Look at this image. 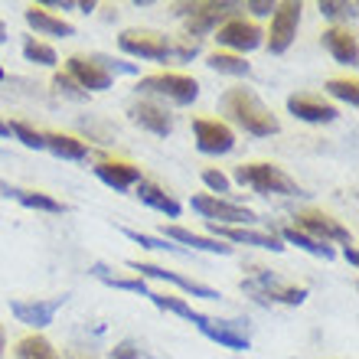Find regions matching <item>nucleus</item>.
<instances>
[{"mask_svg":"<svg viewBox=\"0 0 359 359\" xmlns=\"http://www.w3.org/2000/svg\"><path fill=\"white\" fill-rule=\"evenodd\" d=\"M278 238H284L287 245L304 248V252H307V255H313V258H323V262H330V258L337 255V252H333V245H327V242H317V238H311L307 232H301L297 226H284Z\"/></svg>","mask_w":359,"mask_h":359,"instance_id":"393cba45","label":"nucleus"},{"mask_svg":"<svg viewBox=\"0 0 359 359\" xmlns=\"http://www.w3.org/2000/svg\"><path fill=\"white\" fill-rule=\"evenodd\" d=\"M53 88H56L59 95L72 98V102H86V98H88V92H82V88H79L69 76H56V79H53Z\"/></svg>","mask_w":359,"mask_h":359,"instance_id":"e433bc0d","label":"nucleus"},{"mask_svg":"<svg viewBox=\"0 0 359 359\" xmlns=\"http://www.w3.org/2000/svg\"><path fill=\"white\" fill-rule=\"evenodd\" d=\"M0 137H10V128H7V121H0Z\"/></svg>","mask_w":359,"mask_h":359,"instance_id":"79ce46f5","label":"nucleus"},{"mask_svg":"<svg viewBox=\"0 0 359 359\" xmlns=\"http://www.w3.org/2000/svg\"><path fill=\"white\" fill-rule=\"evenodd\" d=\"M327 92H330L333 98L346 102L350 108H356V104H359V86H356V82H346V79H330V82H327Z\"/></svg>","mask_w":359,"mask_h":359,"instance_id":"f704fd0d","label":"nucleus"},{"mask_svg":"<svg viewBox=\"0 0 359 359\" xmlns=\"http://www.w3.org/2000/svg\"><path fill=\"white\" fill-rule=\"evenodd\" d=\"M219 46H229L236 49V53H252L265 43V33L255 27V23H248V20H229L219 27Z\"/></svg>","mask_w":359,"mask_h":359,"instance_id":"4468645a","label":"nucleus"},{"mask_svg":"<svg viewBox=\"0 0 359 359\" xmlns=\"http://www.w3.org/2000/svg\"><path fill=\"white\" fill-rule=\"evenodd\" d=\"M17 359H56V350L46 337H27L17 343Z\"/></svg>","mask_w":359,"mask_h":359,"instance_id":"c85d7f7f","label":"nucleus"},{"mask_svg":"<svg viewBox=\"0 0 359 359\" xmlns=\"http://www.w3.org/2000/svg\"><path fill=\"white\" fill-rule=\"evenodd\" d=\"M92 278H98V281L108 284V287H118V291H131V294H144V297H147V284H144V278H118V274H111L102 262L92 265Z\"/></svg>","mask_w":359,"mask_h":359,"instance_id":"bb28decb","label":"nucleus"},{"mask_svg":"<svg viewBox=\"0 0 359 359\" xmlns=\"http://www.w3.org/2000/svg\"><path fill=\"white\" fill-rule=\"evenodd\" d=\"M66 76L76 82L82 92H108L114 79L104 72L95 59H86V56H72L66 62Z\"/></svg>","mask_w":359,"mask_h":359,"instance_id":"ddd939ff","label":"nucleus"},{"mask_svg":"<svg viewBox=\"0 0 359 359\" xmlns=\"http://www.w3.org/2000/svg\"><path fill=\"white\" fill-rule=\"evenodd\" d=\"M287 111L297 121H307V124H330L340 118V111L333 104L320 102V98H311V95H291L287 98Z\"/></svg>","mask_w":359,"mask_h":359,"instance_id":"a211bd4d","label":"nucleus"},{"mask_svg":"<svg viewBox=\"0 0 359 359\" xmlns=\"http://www.w3.org/2000/svg\"><path fill=\"white\" fill-rule=\"evenodd\" d=\"M219 108L232 124H238L242 131L255 134V137H271V134L281 131V121L271 114L262 98H258L252 88H229L222 98H219Z\"/></svg>","mask_w":359,"mask_h":359,"instance_id":"f257e3e1","label":"nucleus"},{"mask_svg":"<svg viewBox=\"0 0 359 359\" xmlns=\"http://www.w3.org/2000/svg\"><path fill=\"white\" fill-rule=\"evenodd\" d=\"M62 304H66V294H62V297H53V301H13L10 304V313H13L20 323L33 327V330H43V327H49V323L56 320V313Z\"/></svg>","mask_w":359,"mask_h":359,"instance_id":"2eb2a0df","label":"nucleus"},{"mask_svg":"<svg viewBox=\"0 0 359 359\" xmlns=\"http://www.w3.org/2000/svg\"><path fill=\"white\" fill-rule=\"evenodd\" d=\"M23 56H27V62H36V66H56L59 62L56 49L46 46V43H36V39L23 43Z\"/></svg>","mask_w":359,"mask_h":359,"instance_id":"2f4dec72","label":"nucleus"},{"mask_svg":"<svg viewBox=\"0 0 359 359\" xmlns=\"http://www.w3.org/2000/svg\"><path fill=\"white\" fill-rule=\"evenodd\" d=\"M128 114H131L134 124H141L144 131L157 134V137H167L173 131V114L157 102H131Z\"/></svg>","mask_w":359,"mask_h":359,"instance_id":"f3484780","label":"nucleus"},{"mask_svg":"<svg viewBox=\"0 0 359 359\" xmlns=\"http://www.w3.org/2000/svg\"><path fill=\"white\" fill-rule=\"evenodd\" d=\"M320 13L327 20H356V4H346V0H320Z\"/></svg>","mask_w":359,"mask_h":359,"instance_id":"c9c22d12","label":"nucleus"},{"mask_svg":"<svg viewBox=\"0 0 359 359\" xmlns=\"http://www.w3.org/2000/svg\"><path fill=\"white\" fill-rule=\"evenodd\" d=\"M0 79H4V69H0Z\"/></svg>","mask_w":359,"mask_h":359,"instance_id":"a18cd8bd","label":"nucleus"},{"mask_svg":"<svg viewBox=\"0 0 359 359\" xmlns=\"http://www.w3.org/2000/svg\"><path fill=\"white\" fill-rule=\"evenodd\" d=\"M323 46L330 49V56L337 59V62H343V66H356L359 46H356V36H353L350 29L330 27L327 33H323Z\"/></svg>","mask_w":359,"mask_h":359,"instance_id":"412c9836","label":"nucleus"},{"mask_svg":"<svg viewBox=\"0 0 359 359\" xmlns=\"http://www.w3.org/2000/svg\"><path fill=\"white\" fill-rule=\"evenodd\" d=\"M193 327H196L206 340L226 346V350L245 353L252 346V337H248V320H216V317H206V313H193Z\"/></svg>","mask_w":359,"mask_h":359,"instance_id":"39448f33","label":"nucleus"},{"mask_svg":"<svg viewBox=\"0 0 359 359\" xmlns=\"http://www.w3.org/2000/svg\"><path fill=\"white\" fill-rule=\"evenodd\" d=\"M297 229L301 232H307L311 238H317V242H337V245H353V236H350V229L340 226L337 219L330 216H323V212H301L297 216Z\"/></svg>","mask_w":359,"mask_h":359,"instance_id":"9b49d317","label":"nucleus"},{"mask_svg":"<svg viewBox=\"0 0 359 359\" xmlns=\"http://www.w3.org/2000/svg\"><path fill=\"white\" fill-rule=\"evenodd\" d=\"M147 297H151L161 311H167V313H177V317H183V320H193V307H189L183 297H173V294H157V291H147Z\"/></svg>","mask_w":359,"mask_h":359,"instance_id":"c756f323","label":"nucleus"},{"mask_svg":"<svg viewBox=\"0 0 359 359\" xmlns=\"http://www.w3.org/2000/svg\"><path fill=\"white\" fill-rule=\"evenodd\" d=\"M95 177L102 180L104 187L118 189V193H124V189H131L141 183V170L134 167V163H121V161H104L95 167Z\"/></svg>","mask_w":359,"mask_h":359,"instance_id":"6ab92c4d","label":"nucleus"},{"mask_svg":"<svg viewBox=\"0 0 359 359\" xmlns=\"http://www.w3.org/2000/svg\"><path fill=\"white\" fill-rule=\"evenodd\" d=\"M137 199H141L144 206L157 209V212H163V216H170V219H177L180 212H183V206H180L177 199H173L167 189L157 187V183H151V180H141V183H137Z\"/></svg>","mask_w":359,"mask_h":359,"instance_id":"4be33fe9","label":"nucleus"},{"mask_svg":"<svg viewBox=\"0 0 359 359\" xmlns=\"http://www.w3.org/2000/svg\"><path fill=\"white\" fill-rule=\"evenodd\" d=\"M128 268H131V271H137L141 278L147 274V278H157V281L177 284L180 291H187L189 297H203V301H219V297H222L216 287H209V284H199V281H193V278H187V274L170 271V268H157V265H147V262H128Z\"/></svg>","mask_w":359,"mask_h":359,"instance_id":"9d476101","label":"nucleus"},{"mask_svg":"<svg viewBox=\"0 0 359 359\" xmlns=\"http://www.w3.org/2000/svg\"><path fill=\"white\" fill-rule=\"evenodd\" d=\"M193 212H199L203 219H209L212 226H245L248 222H255V212L245 206H236V203H229L222 196H193Z\"/></svg>","mask_w":359,"mask_h":359,"instance_id":"1a4fd4ad","label":"nucleus"},{"mask_svg":"<svg viewBox=\"0 0 359 359\" xmlns=\"http://www.w3.org/2000/svg\"><path fill=\"white\" fill-rule=\"evenodd\" d=\"M111 359H161V356L141 340H121V343H114Z\"/></svg>","mask_w":359,"mask_h":359,"instance_id":"7c9ffc66","label":"nucleus"},{"mask_svg":"<svg viewBox=\"0 0 359 359\" xmlns=\"http://www.w3.org/2000/svg\"><path fill=\"white\" fill-rule=\"evenodd\" d=\"M69 359H95V356H92V353H88V356H82V350H72V353H69Z\"/></svg>","mask_w":359,"mask_h":359,"instance_id":"a19ab883","label":"nucleus"},{"mask_svg":"<svg viewBox=\"0 0 359 359\" xmlns=\"http://www.w3.org/2000/svg\"><path fill=\"white\" fill-rule=\"evenodd\" d=\"M245 10H252L255 17H271V13H274V4H268V0H248Z\"/></svg>","mask_w":359,"mask_h":359,"instance_id":"58836bf2","label":"nucleus"},{"mask_svg":"<svg viewBox=\"0 0 359 359\" xmlns=\"http://www.w3.org/2000/svg\"><path fill=\"white\" fill-rule=\"evenodd\" d=\"M4 350H7V340H4V330H0V356H4Z\"/></svg>","mask_w":359,"mask_h":359,"instance_id":"37998d69","label":"nucleus"},{"mask_svg":"<svg viewBox=\"0 0 359 359\" xmlns=\"http://www.w3.org/2000/svg\"><path fill=\"white\" fill-rule=\"evenodd\" d=\"M124 236L131 238V242H137V245L144 248H154V252H173V255H187L180 245H173V242H167V238H154V236H144V232H137V229H121Z\"/></svg>","mask_w":359,"mask_h":359,"instance_id":"473e14b6","label":"nucleus"},{"mask_svg":"<svg viewBox=\"0 0 359 359\" xmlns=\"http://www.w3.org/2000/svg\"><path fill=\"white\" fill-rule=\"evenodd\" d=\"M206 66L212 69V72H222V76H248V72H252V66H248L245 59L229 56V53H212V56L206 59Z\"/></svg>","mask_w":359,"mask_h":359,"instance_id":"cd10ccee","label":"nucleus"},{"mask_svg":"<svg viewBox=\"0 0 359 359\" xmlns=\"http://www.w3.org/2000/svg\"><path fill=\"white\" fill-rule=\"evenodd\" d=\"M4 36H7V27H4V23H0V43H4Z\"/></svg>","mask_w":359,"mask_h":359,"instance_id":"c03bdc74","label":"nucleus"},{"mask_svg":"<svg viewBox=\"0 0 359 359\" xmlns=\"http://www.w3.org/2000/svg\"><path fill=\"white\" fill-rule=\"evenodd\" d=\"M242 291L252 294L258 304H287V307H297V304L307 301V287H294V284L278 281L271 271H258L255 278H245Z\"/></svg>","mask_w":359,"mask_h":359,"instance_id":"423d86ee","label":"nucleus"},{"mask_svg":"<svg viewBox=\"0 0 359 359\" xmlns=\"http://www.w3.org/2000/svg\"><path fill=\"white\" fill-rule=\"evenodd\" d=\"M343 258H346V262H350L353 268L359 265V255H356V248H353V245H346V248H343Z\"/></svg>","mask_w":359,"mask_h":359,"instance_id":"ea45409f","label":"nucleus"},{"mask_svg":"<svg viewBox=\"0 0 359 359\" xmlns=\"http://www.w3.org/2000/svg\"><path fill=\"white\" fill-rule=\"evenodd\" d=\"M297 27H301V0L274 4L271 29H268V53H271V56L287 53L291 43H294V36H297Z\"/></svg>","mask_w":359,"mask_h":359,"instance_id":"6e6552de","label":"nucleus"},{"mask_svg":"<svg viewBox=\"0 0 359 359\" xmlns=\"http://www.w3.org/2000/svg\"><path fill=\"white\" fill-rule=\"evenodd\" d=\"M43 144H46L49 154H56V157H62V161H86L88 157L86 141L69 137V134H43Z\"/></svg>","mask_w":359,"mask_h":359,"instance_id":"a878e982","label":"nucleus"},{"mask_svg":"<svg viewBox=\"0 0 359 359\" xmlns=\"http://www.w3.org/2000/svg\"><path fill=\"white\" fill-rule=\"evenodd\" d=\"M242 4H229V0H203V4H177V13L187 17V33L193 36H206L212 29L222 27V20L229 23V17L236 13Z\"/></svg>","mask_w":359,"mask_h":359,"instance_id":"20e7f679","label":"nucleus"},{"mask_svg":"<svg viewBox=\"0 0 359 359\" xmlns=\"http://www.w3.org/2000/svg\"><path fill=\"white\" fill-rule=\"evenodd\" d=\"M7 128H10V134H13V137H17V141L23 144V147H33V151H46V144H43V134L33 131L29 124H23V121H10Z\"/></svg>","mask_w":359,"mask_h":359,"instance_id":"72a5a7b5","label":"nucleus"},{"mask_svg":"<svg viewBox=\"0 0 359 359\" xmlns=\"http://www.w3.org/2000/svg\"><path fill=\"white\" fill-rule=\"evenodd\" d=\"M236 180L242 187L255 189L258 196H307L297 187V180H291L274 163H242L236 167Z\"/></svg>","mask_w":359,"mask_h":359,"instance_id":"7ed1b4c3","label":"nucleus"},{"mask_svg":"<svg viewBox=\"0 0 359 359\" xmlns=\"http://www.w3.org/2000/svg\"><path fill=\"white\" fill-rule=\"evenodd\" d=\"M141 95H157L173 104H193L199 98V82L189 76H177V72H161V76H144L137 82Z\"/></svg>","mask_w":359,"mask_h":359,"instance_id":"0eeeda50","label":"nucleus"},{"mask_svg":"<svg viewBox=\"0 0 359 359\" xmlns=\"http://www.w3.org/2000/svg\"><path fill=\"white\" fill-rule=\"evenodd\" d=\"M193 137H196V147L203 154H229L236 147V131L222 121H206V118H196L193 121Z\"/></svg>","mask_w":359,"mask_h":359,"instance_id":"f8f14e48","label":"nucleus"},{"mask_svg":"<svg viewBox=\"0 0 359 359\" xmlns=\"http://www.w3.org/2000/svg\"><path fill=\"white\" fill-rule=\"evenodd\" d=\"M0 189H4V196H13L20 203V206L27 209H39V212H53V216H59V212H66V206L59 203V199L46 196V193H36V189H17V187H7V183H0Z\"/></svg>","mask_w":359,"mask_h":359,"instance_id":"5701e85b","label":"nucleus"},{"mask_svg":"<svg viewBox=\"0 0 359 359\" xmlns=\"http://www.w3.org/2000/svg\"><path fill=\"white\" fill-rule=\"evenodd\" d=\"M163 238L167 242H180V245H189V248H199V252H209V255H232V245L219 242L212 236H196L189 229H180V226H163Z\"/></svg>","mask_w":359,"mask_h":359,"instance_id":"aec40b11","label":"nucleus"},{"mask_svg":"<svg viewBox=\"0 0 359 359\" xmlns=\"http://www.w3.org/2000/svg\"><path fill=\"white\" fill-rule=\"evenodd\" d=\"M203 183H206L212 193H229V177L222 170H203Z\"/></svg>","mask_w":359,"mask_h":359,"instance_id":"4c0bfd02","label":"nucleus"},{"mask_svg":"<svg viewBox=\"0 0 359 359\" xmlns=\"http://www.w3.org/2000/svg\"><path fill=\"white\" fill-rule=\"evenodd\" d=\"M23 17H27V23L36 29V33H46V36H62V39H66V36H76V27H72V23H66L62 17H53L49 10L29 7Z\"/></svg>","mask_w":359,"mask_h":359,"instance_id":"b1692460","label":"nucleus"},{"mask_svg":"<svg viewBox=\"0 0 359 359\" xmlns=\"http://www.w3.org/2000/svg\"><path fill=\"white\" fill-rule=\"evenodd\" d=\"M209 232L219 242H236V245L265 248V252H284L281 238L274 232H255V229H238V226H212V222H209Z\"/></svg>","mask_w":359,"mask_h":359,"instance_id":"dca6fc26","label":"nucleus"},{"mask_svg":"<svg viewBox=\"0 0 359 359\" xmlns=\"http://www.w3.org/2000/svg\"><path fill=\"white\" fill-rule=\"evenodd\" d=\"M118 46L121 53L134 59H154V62H167V59H177V62H189V59L199 53V43L189 39V43H170L167 36L154 33V29H124L118 36Z\"/></svg>","mask_w":359,"mask_h":359,"instance_id":"f03ea898","label":"nucleus"}]
</instances>
